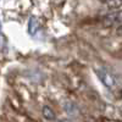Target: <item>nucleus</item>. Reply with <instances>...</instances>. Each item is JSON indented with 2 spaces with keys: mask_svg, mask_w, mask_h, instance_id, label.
Masks as SVG:
<instances>
[{
  "mask_svg": "<svg viewBox=\"0 0 122 122\" xmlns=\"http://www.w3.org/2000/svg\"><path fill=\"white\" fill-rule=\"evenodd\" d=\"M103 25L109 27V26H115V25H122V11L109 14L103 18Z\"/></svg>",
  "mask_w": 122,
  "mask_h": 122,
  "instance_id": "obj_2",
  "label": "nucleus"
},
{
  "mask_svg": "<svg viewBox=\"0 0 122 122\" xmlns=\"http://www.w3.org/2000/svg\"><path fill=\"white\" fill-rule=\"evenodd\" d=\"M121 97H122V90H121Z\"/></svg>",
  "mask_w": 122,
  "mask_h": 122,
  "instance_id": "obj_8",
  "label": "nucleus"
},
{
  "mask_svg": "<svg viewBox=\"0 0 122 122\" xmlns=\"http://www.w3.org/2000/svg\"><path fill=\"white\" fill-rule=\"evenodd\" d=\"M42 114H43V117L48 121H54L56 118V115H55V111L48 106V105H44L43 109H42Z\"/></svg>",
  "mask_w": 122,
  "mask_h": 122,
  "instance_id": "obj_3",
  "label": "nucleus"
},
{
  "mask_svg": "<svg viewBox=\"0 0 122 122\" xmlns=\"http://www.w3.org/2000/svg\"><path fill=\"white\" fill-rule=\"evenodd\" d=\"M103 1L107 9L116 10V9L122 7V0H103Z\"/></svg>",
  "mask_w": 122,
  "mask_h": 122,
  "instance_id": "obj_4",
  "label": "nucleus"
},
{
  "mask_svg": "<svg viewBox=\"0 0 122 122\" xmlns=\"http://www.w3.org/2000/svg\"><path fill=\"white\" fill-rule=\"evenodd\" d=\"M59 122H71L70 120H61V121H59Z\"/></svg>",
  "mask_w": 122,
  "mask_h": 122,
  "instance_id": "obj_7",
  "label": "nucleus"
},
{
  "mask_svg": "<svg viewBox=\"0 0 122 122\" xmlns=\"http://www.w3.org/2000/svg\"><path fill=\"white\" fill-rule=\"evenodd\" d=\"M38 27H39V22L37 21L36 17H30L29 20V23H28V30L30 34H36V32L38 30Z\"/></svg>",
  "mask_w": 122,
  "mask_h": 122,
  "instance_id": "obj_5",
  "label": "nucleus"
},
{
  "mask_svg": "<svg viewBox=\"0 0 122 122\" xmlns=\"http://www.w3.org/2000/svg\"><path fill=\"white\" fill-rule=\"evenodd\" d=\"M103 121L104 122H120L117 120H111V118H103Z\"/></svg>",
  "mask_w": 122,
  "mask_h": 122,
  "instance_id": "obj_6",
  "label": "nucleus"
},
{
  "mask_svg": "<svg viewBox=\"0 0 122 122\" xmlns=\"http://www.w3.org/2000/svg\"><path fill=\"white\" fill-rule=\"evenodd\" d=\"M97 73H98L99 79L101 81V82H103V84H104L106 88H110V89L115 88V86H116V81H115L114 76L111 75L110 72H107L106 70H98V71H97Z\"/></svg>",
  "mask_w": 122,
  "mask_h": 122,
  "instance_id": "obj_1",
  "label": "nucleus"
}]
</instances>
